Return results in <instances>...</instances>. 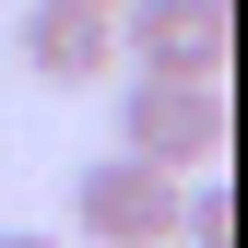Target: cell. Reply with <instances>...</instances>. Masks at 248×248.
<instances>
[{
    "mask_svg": "<svg viewBox=\"0 0 248 248\" xmlns=\"http://www.w3.org/2000/svg\"><path fill=\"white\" fill-rule=\"evenodd\" d=\"M166 248H236V201L213 189V177H201V189H177V236H166Z\"/></svg>",
    "mask_w": 248,
    "mask_h": 248,
    "instance_id": "obj_5",
    "label": "cell"
},
{
    "mask_svg": "<svg viewBox=\"0 0 248 248\" xmlns=\"http://www.w3.org/2000/svg\"><path fill=\"white\" fill-rule=\"evenodd\" d=\"M0 248H59V236L47 225H0Z\"/></svg>",
    "mask_w": 248,
    "mask_h": 248,
    "instance_id": "obj_6",
    "label": "cell"
},
{
    "mask_svg": "<svg viewBox=\"0 0 248 248\" xmlns=\"http://www.w3.org/2000/svg\"><path fill=\"white\" fill-rule=\"evenodd\" d=\"M95 12H118V0H95Z\"/></svg>",
    "mask_w": 248,
    "mask_h": 248,
    "instance_id": "obj_7",
    "label": "cell"
},
{
    "mask_svg": "<svg viewBox=\"0 0 248 248\" xmlns=\"http://www.w3.org/2000/svg\"><path fill=\"white\" fill-rule=\"evenodd\" d=\"M118 154H142L166 177H201L225 154V83H201V71H130L118 83Z\"/></svg>",
    "mask_w": 248,
    "mask_h": 248,
    "instance_id": "obj_1",
    "label": "cell"
},
{
    "mask_svg": "<svg viewBox=\"0 0 248 248\" xmlns=\"http://www.w3.org/2000/svg\"><path fill=\"white\" fill-rule=\"evenodd\" d=\"M118 59L130 71H201L225 83V0H118Z\"/></svg>",
    "mask_w": 248,
    "mask_h": 248,
    "instance_id": "obj_4",
    "label": "cell"
},
{
    "mask_svg": "<svg viewBox=\"0 0 248 248\" xmlns=\"http://www.w3.org/2000/svg\"><path fill=\"white\" fill-rule=\"evenodd\" d=\"M12 59L47 83V95H83V83H107V71H118V24L95 12V0H24Z\"/></svg>",
    "mask_w": 248,
    "mask_h": 248,
    "instance_id": "obj_3",
    "label": "cell"
},
{
    "mask_svg": "<svg viewBox=\"0 0 248 248\" xmlns=\"http://www.w3.org/2000/svg\"><path fill=\"white\" fill-rule=\"evenodd\" d=\"M71 236L83 248H166L177 236V177L142 154H95L71 177Z\"/></svg>",
    "mask_w": 248,
    "mask_h": 248,
    "instance_id": "obj_2",
    "label": "cell"
}]
</instances>
